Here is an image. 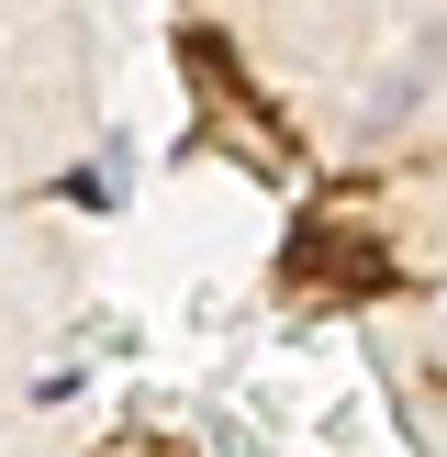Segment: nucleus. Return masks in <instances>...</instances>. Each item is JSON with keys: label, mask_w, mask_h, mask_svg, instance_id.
<instances>
[{"label": "nucleus", "mask_w": 447, "mask_h": 457, "mask_svg": "<svg viewBox=\"0 0 447 457\" xmlns=\"http://www.w3.org/2000/svg\"><path fill=\"white\" fill-rule=\"evenodd\" d=\"M425 79H436V56H414L402 79H380V101H369V123H358V134H369V145H392V134L425 112Z\"/></svg>", "instance_id": "obj_1"}]
</instances>
